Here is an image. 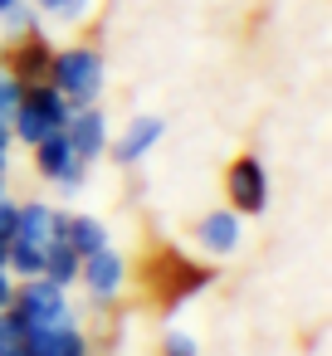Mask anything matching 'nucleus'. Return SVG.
Listing matches in <instances>:
<instances>
[{"mask_svg":"<svg viewBox=\"0 0 332 356\" xmlns=\"http://www.w3.org/2000/svg\"><path fill=\"white\" fill-rule=\"evenodd\" d=\"M49 88H54L69 108H93L98 93H103V54L88 49V44L59 49V54L49 59Z\"/></svg>","mask_w":332,"mask_h":356,"instance_id":"obj_1","label":"nucleus"},{"mask_svg":"<svg viewBox=\"0 0 332 356\" xmlns=\"http://www.w3.org/2000/svg\"><path fill=\"white\" fill-rule=\"evenodd\" d=\"M6 322H10L15 337H20V332H30V327H64V322H74V312H69L64 288H54L49 278H25V283L15 288L10 307H6Z\"/></svg>","mask_w":332,"mask_h":356,"instance_id":"obj_2","label":"nucleus"},{"mask_svg":"<svg viewBox=\"0 0 332 356\" xmlns=\"http://www.w3.org/2000/svg\"><path fill=\"white\" fill-rule=\"evenodd\" d=\"M69 103L49 88V83H30L25 88V98H20V108H15V118H10V137H20V142H45V137H54V132H64V122H69Z\"/></svg>","mask_w":332,"mask_h":356,"instance_id":"obj_3","label":"nucleus"},{"mask_svg":"<svg viewBox=\"0 0 332 356\" xmlns=\"http://www.w3.org/2000/svg\"><path fill=\"white\" fill-rule=\"evenodd\" d=\"M225 195L235 215H259L269 205V176L259 166V156H235L225 171Z\"/></svg>","mask_w":332,"mask_h":356,"instance_id":"obj_4","label":"nucleus"},{"mask_svg":"<svg viewBox=\"0 0 332 356\" xmlns=\"http://www.w3.org/2000/svg\"><path fill=\"white\" fill-rule=\"evenodd\" d=\"M64 210L45 205V200H30V205H15V234L10 239H25L35 249H49L54 239H64Z\"/></svg>","mask_w":332,"mask_h":356,"instance_id":"obj_5","label":"nucleus"},{"mask_svg":"<svg viewBox=\"0 0 332 356\" xmlns=\"http://www.w3.org/2000/svg\"><path fill=\"white\" fill-rule=\"evenodd\" d=\"M64 142H69V152H74L84 166L98 161L103 147H108V122H103V113H98V108H74L69 122H64Z\"/></svg>","mask_w":332,"mask_h":356,"instance_id":"obj_6","label":"nucleus"},{"mask_svg":"<svg viewBox=\"0 0 332 356\" xmlns=\"http://www.w3.org/2000/svg\"><path fill=\"white\" fill-rule=\"evenodd\" d=\"M49 59H54V49L40 40V35H20L15 40V49L6 54V64H0V69H6L15 83H49Z\"/></svg>","mask_w":332,"mask_h":356,"instance_id":"obj_7","label":"nucleus"},{"mask_svg":"<svg viewBox=\"0 0 332 356\" xmlns=\"http://www.w3.org/2000/svg\"><path fill=\"white\" fill-rule=\"evenodd\" d=\"M79 283H84L98 302H113V298L122 293V283H127V264H122V254H113V249L88 254L84 268H79Z\"/></svg>","mask_w":332,"mask_h":356,"instance_id":"obj_8","label":"nucleus"},{"mask_svg":"<svg viewBox=\"0 0 332 356\" xmlns=\"http://www.w3.org/2000/svg\"><path fill=\"white\" fill-rule=\"evenodd\" d=\"M20 346L30 356H88V337L74 322H64V327H30V332H20Z\"/></svg>","mask_w":332,"mask_h":356,"instance_id":"obj_9","label":"nucleus"},{"mask_svg":"<svg viewBox=\"0 0 332 356\" xmlns=\"http://www.w3.org/2000/svg\"><path fill=\"white\" fill-rule=\"evenodd\" d=\"M161 132H166L161 118H132V122L122 127V137L113 142V161H118V166H137L142 156H152V147L161 142Z\"/></svg>","mask_w":332,"mask_h":356,"instance_id":"obj_10","label":"nucleus"},{"mask_svg":"<svg viewBox=\"0 0 332 356\" xmlns=\"http://www.w3.org/2000/svg\"><path fill=\"white\" fill-rule=\"evenodd\" d=\"M196 244H200L205 254H235V244H239V215H235L230 205L200 215V220H196Z\"/></svg>","mask_w":332,"mask_h":356,"instance_id":"obj_11","label":"nucleus"},{"mask_svg":"<svg viewBox=\"0 0 332 356\" xmlns=\"http://www.w3.org/2000/svg\"><path fill=\"white\" fill-rule=\"evenodd\" d=\"M64 244H69L79 259H88V254L108 249V229H103V220H93V215H69V220H64Z\"/></svg>","mask_w":332,"mask_h":356,"instance_id":"obj_12","label":"nucleus"},{"mask_svg":"<svg viewBox=\"0 0 332 356\" xmlns=\"http://www.w3.org/2000/svg\"><path fill=\"white\" fill-rule=\"evenodd\" d=\"M79 156L69 152V142H64V132H54V137H45V142H35V171L45 176V181H59L69 166H74Z\"/></svg>","mask_w":332,"mask_h":356,"instance_id":"obj_13","label":"nucleus"},{"mask_svg":"<svg viewBox=\"0 0 332 356\" xmlns=\"http://www.w3.org/2000/svg\"><path fill=\"white\" fill-rule=\"evenodd\" d=\"M79 268H84V259H79L64 239H54V244L45 249V273H40V278H49L54 288H69V283H79Z\"/></svg>","mask_w":332,"mask_h":356,"instance_id":"obj_14","label":"nucleus"},{"mask_svg":"<svg viewBox=\"0 0 332 356\" xmlns=\"http://www.w3.org/2000/svg\"><path fill=\"white\" fill-rule=\"evenodd\" d=\"M6 273H20V278H40L45 273V249L25 244V239H10V254H6Z\"/></svg>","mask_w":332,"mask_h":356,"instance_id":"obj_15","label":"nucleus"},{"mask_svg":"<svg viewBox=\"0 0 332 356\" xmlns=\"http://www.w3.org/2000/svg\"><path fill=\"white\" fill-rule=\"evenodd\" d=\"M6 30H10V35H40V10H30L25 0H20V6H10V10H6Z\"/></svg>","mask_w":332,"mask_h":356,"instance_id":"obj_16","label":"nucleus"},{"mask_svg":"<svg viewBox=\"0 0 332 356\" xmlns=\"http://www.w3.org/2000/svg\"><path fill=\"white\" fill-rule=\"evenodd\" d=\"M20 98H25V83H15L6 69H0V122H10V118H15Z\"/></svg>","mask_w":332,"mask_h":356,"instance_id":"obj_17","label":"nucleus"},{"mask_svg":"<svg viewBox=\"0 0 332 356\" xmlns=\"http://www.w3.org/2000/svg\"><path fill=\"white\" fill-rule=\"evenodd\" d=\"M35 10H45L54 20H84L88 15V0H35Z\"/></svg>","mask_w":332,"mask_h":356,"instance_id":"obj_18","label":"nucleus"},{"mask_svg":"<svg viewBox=\"0 0 332 356\" xmlns=\"http://www.w3.org/2000/svg\"><path fill=\"white\" fill-rule=\"evenodd\" d=\"M161 356H196V337H186V332H171Z\"/></svg>","mask_w":332,"mask_h":356,"instance_id":"obj_19","label":"nucleus"},{"mask_svg":"<svg viewBox=\"0 0 332 356\" xmlns=\"http://www.w3.org/2000/svg\"><path fill=\"white\" fill-rule=\"evenodd\" d=\"M84 171H88V166H84V161H74V166H69V171H64V176H59V181H54V186H59V191H69V195H74V191H79V186H84Z\"/></svg>","mask_w":332,"mask_h":356,"instance_id":"obj_20","label":"nucleus"},{"mask_svg":"<svg viewBox=\"0 0 332 356\" xmlns=\"http://www.w3.org/2000/svg\"><path fill=\"white\" fill-rule=\"evenodd\" d=\"M10 234H15V205L0 200V239H10Z\"/></svg>","mask_w":332,"mask_h":356,"instance_id":"obj_21","label":"nucleus"},{"mask_svg":"<svg viewBox=\"0 0 332 356\" xmlns=\"http://www.w3.org/2000/svg\"><path fill=\"white\" fill-rule=\"evenodd\" d=\"M10 298H15V283H10V273H6V268H0V312L10 307Z\"/></svg>","mask_w":332,"mask_h":356,"instance_id":"obj_22","label":"nucleus"},{"mask_svg":"<svg viewBox=\"0 0 332 356\" xmlns=\"http://www.w3.org/2000/svg\"><path fill=\"white\" fill-rule=\"evenodd\" d=\"M6 341H20V337H15V327L6 322V312H0V346H6Z\"/></svg>","mask_w":332,"mask_h":356,"instance_id":"obj_23","label":"nucleus"},{"mask_svg":"<svg viewBox=\"0 0 332 356\" xmlns=\"http://www.w3.org/2000/svg\"><path fill=\"white\" fill-rule=\"evenodd\" d=\"M0 356H30V351H25L20 341H6V346H0Z\"/></svg>","mask_w":332,"mask_h":356,"instance_id":"obj_24","label":"nucleus"},{"mask_svg":"<svg viewBox=\"0 0 332 356\" xmlns=\"http://www.w3.org/2000/svg\"><path fill=\"white\" fill-rule=\"evenodd\" d=\"M10 142H15L10 137V122H0V152H10Z\"/></svg>","mask_w":332,"mask_h":356,"instance_id":"obj_25","label":"nucleus"},{"mask_svg":"<svg viewBox=\"0 0 332 356\" xmlns=\"http://www.w3.org/2000/svg\"><path fill=\"white\" fill-rule=\"evenodd\" d=\"M6 254H10V239H0V268H6Z\"/></svg>","mask_w":332,"mask_h":356,"instance_id":"obj_26","label":"nucleus"},{"mask_svg":"<svg viewBox=\"0 0 332 356\" xmlns=\"http://www.w3.org/2000/svg\"><path fill=\"white\" fill-rule=\"evenodd\" d=\"M10 6H20V0H0V15H6V10H10Z\"/></svg>","mask_w":332,"mask_h":356,"instance_id":"obj_27","label":"nucleus"},{"mask_svg":"<svg viewBox=\"0 0 332 356\" xmlns=\"http://www.w3.org/2000/svg\"><path fill=\"white\" fill-rule=\"evenodd\" d=\"M0 176H6V152H0Z\"/></svg>","mask_w":332,"mask_h":356,"instance_id":"obj_28","label":"nucleus"},{"mask_svg":"<svg viewBox=\"0 0 332 356\" xmlns=\"http://www.w3.org/2000/svg\"><path fill=\"white\" fill-rule=\"evenodd\" d=\"M0 200H6V186H0Z\"/></svg>","mask_w":332,"mask_h":356,"instance_id":"obj_29","label":"nucleus"}]
</instances>
